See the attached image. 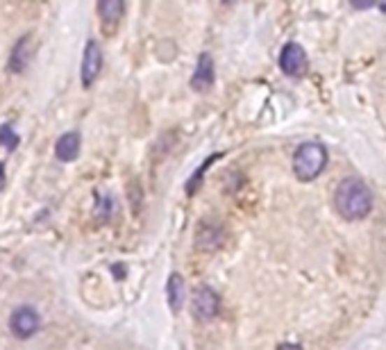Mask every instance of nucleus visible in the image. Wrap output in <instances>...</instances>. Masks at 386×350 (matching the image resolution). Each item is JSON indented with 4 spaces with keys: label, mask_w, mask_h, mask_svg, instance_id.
I'll use <instances>...</instances> for the list:
<instances>
[{
    "label": "nucleus",
    "mask_w": 386,
    "mask_h": 350,
    "mask_svg": "<svg viewBox=\"0 0 386 350\" xmlns=\"http://www.w3.org/2000/svg\"><path fill=\"white\" fill-rule=\"evenodd\" d=\"M0 144H3L7 150H14L18 146V134L12 130V125H0Z\"/></svg>",
    "instance_id": "12"
},
{
    "label": "nucleus",
    "mask_w": 386,
    "mask_h": 350,
    "mask_svg": "<svg viewBox=\"0 0 386 350\" xmlns=\"http://www.w3.org/2000/svg\"><path fill=\"white\" fill-rule=\"evenodd\" d=\"M5 187V169H3V164H0V191H3Z\"/></svg>",
    "instance_id": "14"
},
{
    "label": "nucleus",
    "mask_w": 386,
    "mask_h": 350,
    "mask_svg": "<svg viewBox=\"0 0 386 350\" xmlns=\"http://www.w3.org/2000/svg\"><path fill=\"white\" fill-rule=\"evenodd\" d=\"M191 309H193V316L196 318H214L220 309V298L218 293L211 289V287H198L193 291V300H191Z\"/></svg>",
    "instance_id": "5"
},
{
    "label": "nucleus",
    "mask_w": 386,
    "mask_h": 350,
    "mask_svg": "<svg viewBox=\"0 0 386 350\" xmlns=\"http://www.w3.org/2000/svg\"><path fill=\"white\" fill-rule=\"evenodd\" d=\"M278 350H302V348H300L298 344H282Z\"/></svg>",
    "instance_id": "13"
},
{
    "label": "nucleus",
    "mask_w": 386,
    "mask_h": 350,
    "mask_svg": "<svg viewBox=\"0 0 386 350\" xmlns=\"http://www.w3.org/2000/svg\"><path fill=\"white\" fill-rule=\"evenodd\" d=\"M211 85H214V59H211L209 52H202L198 59L196 73H193L191 87L196 91H207Z\"/></svg>",
    "instance_id": "7"
},
{
    "label": "nucleus",
    "mask_w": 386,
    "mask_h": 350,
    "mask_svg": "<svg viewBox=\"0 0 386 350\" xmlns=\"http://www.w3.org/2000/svg\"><path fill=\"white\" fill-rule=\"evenodd\" d=\"M327 167V150L323 144L309 141L302 144L293 155V173L300 182H311L316 180Z\"/></svg>",
    "instance_id": "2"
},
{
    "label": "nucleus",
    "mask_w": 386,
    "mask_h": 350,
    "mask_svg": "<svg viewBox=\"0 0 386 350\" xmlns=\"http://www.w3.org/2000/svg\"><path fill=\"white\" fill-rule=\"evenodd\" d=\"M334 207L345 220H362L373 211V191L359 178H345L334 191Z\"/></svg>",
    "instance_id": "1"
},
{
    "label": "nucleus",
    "mask_w": 386,
    "mask_h": 350,
    "mask_svg": "<svg viewBox=\"0 0 386 350\" xmlns=\"http://www.w3.org/2000/svg\"><path fill=\"white\" fill-rule=\"evenodd\" d=\"M55 155L62 162H73L80 155V134L78 132H66L57 139L55 146Z\"/></svg>",
    "instance_id": "9"
},
{
    "label": "nucleus",
    "mask_w": 386,
    "mask_h": 350,
    "mask_svg": "<svg viewBox=\"0 0 386 350\" xmlns=\"http://www.w3.org/2000/svg\"><path fill=\"white\" fill-rule=\"evenodd\" d=\"M103 69V50L96 41H89L85 48V59H82V85L91 87Z\"/></svg>",
    "instance_id": "6"
},
{
    "label": "nucleus",
    "mask_w": 386,
    "mask_h": 350,
    "mask_svg": "<svg viewBox=\"0 0 386 350\" xmlns=\"http://www.w3.org/2000/svg\"><path fill=\"white\" fill-rule=\"evenodd\" d=\"M280 69L291 78L305 76L307 71V52L300 43H287L280 52Z\"/></svg>",
    "instance_id": "4"
},
{
    "label": "nucleus",
    "mask_w": 386,
    "mask_h": 350,
    "mask_svg": "<svg viewBox=\"0 0 386 350\" xmlns=\"http://www.w3.org/2000/svg\"><path fill=\"white\" fill-rule=\"evenodd\" d=\"M166 300L176 314L185 305V280H182L180 273H173L166 282Z\"/></svg>",
    "instance_id": "10"
},
{
    "label": "nucleus",
    "mask_w": 386,
    "mask_h": 350,
    "mask_svg": "<svg viewBox=\"0 0 386 350\" xmlns=\"http://www.w3.org/2000/svg\"><path fill=\"white\" fill-rule=\"evenodd\" d=\"M32 50H34L32 36L27 34L16 43V48L12 52V59H9V69H12L14 73H23L27 69V64H30V59H32Z\"/></svg>",
    "instance_id": "8"
},
{
    "label": "nucleus",
    "mask_w": 386,
    "mask_h": 350,
    "mask_svg": "<svg viewBox=\"0 0 386 350\" xmlns=\"http://www.w3.org/2000/svg\"><path fill=\"white\" fill-rule=\"evenodd\" d=\"M39 326H41V318L36 314V309L30 305L14 309L12 318H9V330H12V335L18 339H30L36 330H39Z\"/></svg>",
    "instance_id": "3"
},
{
    "label": "nucleus",
    "mask_w": 386,
    "mask_h": 350,
    "mask_svg": "<svg viewBox=\"0 0 386 350\" xmlns=\"http://www.w3.org/2000/svg\"><path fill=\"white\" fill-rule=\"evenodd\" d=\"M98 12L103 16L105 23H116L118 18L123 16L125 5H123V0H103V3L98 5Z\"/></svg>",
    "instance_id": "11"
}]
</instances>
